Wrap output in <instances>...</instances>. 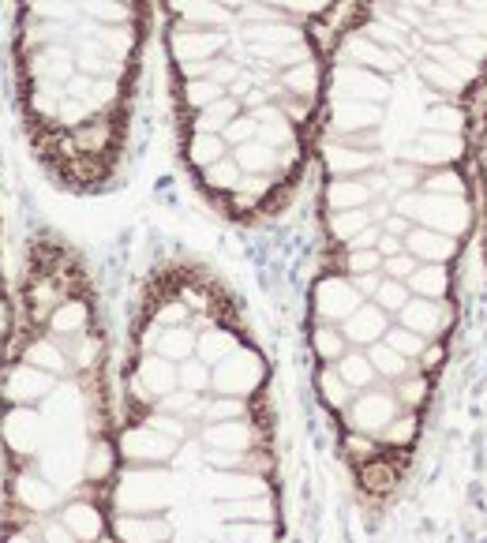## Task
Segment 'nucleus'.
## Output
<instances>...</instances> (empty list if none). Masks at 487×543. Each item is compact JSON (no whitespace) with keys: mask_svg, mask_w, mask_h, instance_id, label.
I'll return each mask as SVG.
<instances>
[{"mask_svg":"<svg viewBox=\"0 0 487 543\" xmlns=\"http://www.w3.org/2000/svg\"><path fill=\"white\" fill-rule=\"evenodd\" d=\"M98 293L64 236L30 233L0 364V543H102L117 439Z\"/></svg>","mask_w":487,"mask_h":543,"instance_id":"nucleus-3","label":"nucleus"},{"mask_svg":"<svg viewBox=\"0 0 487 543\" xmlns=\"http://www.w3.org/2000/svg\"><path fill=\"white\" fill-rule=\"evenodd\" d=\"M154 0H15V113L60 191L120 177Z\"/></svg>","mask_w":487,"mask_h":543,"instance_id":"nucleus-4","label":"nucleus"},{"mask_svg":"<svg viewBox=\"0 0 487 543\" xmlns=\"http://www.w3.org/2000/svg\"><path fill=\"white\" fill-rule=\"evenodd\" d=\"M12 326H15V311L12 304H8V285H4V270H0V364H4V356H8Z\"/></svg>","mask_w":487,"mask_h":543,"instance_id":"nucleus-6","label":"nucleus"},{"mask_svg":"<svg viewBox=\"0 0 487 543\" xmlns=\"http://www.w3.org/2000/svg\"><path fill=\"white\" fill-rule=\"evenodd\" d=\"M345 0H162L180 162L229 221L289 206L315 158Z\"/></svg>","mask_w":487,"mask_h":543,"instance_id":"nucleus-2","label":"nucleus"},{"mask_svg":"<svg viewBox=\"0 0 487 543\" xmlns=\"http://www.w3.org/2000/svg\"><path fill=\"white\" fill-rule=\"evenodd\" d=\"M473 180H476V221H484V240H487V94H484V105H480V120H476Z\"/></svg>","mask_w":487,"mask_h":543,"instance_id":"nucleus-5","label":"nucleus"},{"mask_svg":"<svg viewBox=\"0 0 487 543\" xmlns=\"http://www.w3.org/2000/svg\"><path fill=\"white\" fill-rule=\"evenodd\" d=\"M487 94V0H353L315 132L323 259L311 323L454 308L476 233L473 139Z\"/></svg>","mask_w":487,"mask_h":543,"instance_id":"nucleus-1","label":"nucleus"}]
</instances>
